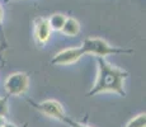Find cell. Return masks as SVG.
I'll return each mask as SVG.
<instances>
[{
  "instance_id": "1",
  "label": "cell",
  "mask_w": 146,
  "mask_h": 127,
  "mask_svg": "<svg viewBox=\"0 0 146 127\" xmlns=\"http://www.w3.org/2000/svg\"><path fill=\"white\" fill-rule=\"evenodd\" d=\"M98 75L93 88L88 92V97L100 94V93H116L119 97H126L125 80L128 78V72L119 67L108 64L104 57H97Z\"/></svg>"
},
{
  "instance_id": "2",
  "label": "cell",
  "mask_w": 146,
  "mask_h": 127,
  "mask_svg": "<svg viewBox=\"0 0 146 127\" xmlns=\"http://www.w3.org/2000/svg\"><path fill=\"white\" fill-rule=\"evenodd\" d=\"M84 55H94L97 57H104L108 55H125V53H133L132 49H119V47L111 46L108 42L102 38H85L81 45Z\"/></svg>"
},
{
  "instance_id": "3",
  "label": "cell",
  "mask_w": 146,
  "mask_h": 127,
  "mask_svg": "<svg viewBox=\"0 0 146 127\" xmlns=\"http://www.w3.org/2000/svg\"><path fill=\"white\" fill-rule=\"evenodd\" d=\"M28 84H29V79H28V75L26 72H14V74H10L8 76L4 86L8 95L19 97L27 92Z\"/></svg>"
},
{
  "instance_id": "4",
  "label": "cell",
  "mask_w": 146,
  "mask_h": 127,
  "mask_svg": "<svg viewBox=\"0 0 146 127\" xmlns=\"http://www.w3.org/2000/svg\"><path fill=\"white\" fill-rule=\"evenodd\" d=\"M28 103H29L32 107H35L37 111H40L41 113L48 116V117L55 118V120L62 121V118L65 117V112H64L62 104L57 100L48 99V100L41 102V103H36V102L28 99Z\"/></svg>"
},
{
  "instance_id": "5",
  "label": "cell",
  "mask_w": 146,
  "mask_h": 127,
  "mask_svg": "<svg viewBox=\"0 0 146 127\" xmlns=\"http://www.w3.org/2000/svg\"><path fill=\"white\" fill-rule=\"evenodd\" d=\"M84 55L81 47H72V49H66L64 51H60L52 57L51 64L52 65H70L76 63L78 60Z\"/></svg>"
},
{
  "instance_id": "6",
  "label": "cell",
  "mask_w": 146,
  "mask_h": 127,
  "mask_svg": "<svg viewBox=\"0 0 146 127\" xmlns=\"http://www.w3.org/2000/svg\"><path fill=\"white\" fill-rule=\"evenodd\" d=\"M51 36V28L46 18H37L35 21V38L38 45L43 46Z\"/></svg>"
},
{
  "instance_id": "7",
  "label": "cell",
  "mask_w": 146,
  "mask_h": 127,
  "mask_svg": "<svg viewBox=\"0 0 146 127\" xmlns=\"http://www.w3.org/2000/svg\"><path fill=\"white\" fill-rule=\"evenodd\" d=\"M61 32L65 36H67V37H76L80 32L79 22L75 18H71V17L67 18L66 17V21H65V23H64L62 28H61Z\"/></svg>"
},
{
  "instance_id": "8",
  "label": "cell",
  "mask_w": 146,
  "mask_h": 127,
  "mask_svg": "<svg viewBox=\"0 0 146 127\" xmlns=\"http://www.w3.org/2000/svg\"><path fill=\"white\" fill-rule=\"evenodd\" d=\"M47 21H48L51 31H61V28H62V25L66 21V15L61 13H56V14H52Z\"/></svg>"
},
{
  "instance_id": "9",
  "label": "cell",
  "mask_w": 146,
  "mask_h": 127,
  "mask_svg": "<svg viewBox=\"0 0 146 127\" xmlns=\"http://www.w3.org/2000/svg\"><path fill=\"white\" fill-rule=\"evenodd\" d=\"M126 127H146V114L145 113L137 114L136 117H133L126 125Z\"/></svg>"
},
{
  "instance_id": "10",
  "label": "cell",
  "mask_w": 146,
  "mask_h": 127,
  "mask_svg": "<svg viewBox=\"0 0 146 127\" xmlns=\"http://www.w3.org/2000/svg\"><path fill=\"white\" fill-rule=\"evenodd\" d=\"M3 14H4V13H3V8L0 7V43H1L0 51L8 47V42H7V38H5L4 28H3Z\"/></svg>"
},
{
  "instance_id": "11",
  "label": "cell",
  "mask_w": 146,
  "mask_h": 127,
  "mask_svg": "<svg viewBox=\"0 0 146 127\" xmlns=\"http://www.w3.org/2000/svg\"><path fill=\"white\" fill-rule=\"evenodd\" d=\"M0 116H8V97H0Z\"/></svg>"
},
{
  "instance_id": "12",
  "label": "cell",
  "mask_w": 146,
  "mask_h": 127,
  "mask_svg": "<svg viewBox=\"0 0 146 127\" xmlns=\"http://www.w3.org/2000/svg\"><path fill=\"white\" fill-rule=\"evenodd\" d=\"M62 122L67 123L70 127H90L88 125H84V123H81V122H78V121H75V120H71L70 117H66V116L62 118Z\"/></svg>"
},
{
  "instance_id": "13",
  "label": "cell",
  "mask_w": 146,
  "mask_h": 127,
  "mask_svg": "<svg viewBox=\"0 0 146 127\" xmlns=\"http://www.w3.org/2000/svg\"><path fill=\"white\" fill-rule=\"evenodd\" d=\"M7 122V120H5V117L4 116H0V127H3L4 126V123Z\"/></svg>"
},
{
  "instance_id": "14",
  "label": "cell",
  "mask_w": 146,
  "mask_h": 127,
  "mask_svg": "<svg viewBox=\"0 0 146 127\" xmlns=\"http://www.w3.org/2000/svg\"><path fill=\"white\" fill-rule=\"evenodd\" d=\"M3 127H17L15 125H14V123H10V122H5L4 123V126Z\"/></svg>"
},
{
  "instance_id": "15",
  "label": "cell",
  "mask_w": 146,
  "mask_h": 127,
  "mask_svg": "<svg viewBox=\"0 0 146 127\" xmlns=\"http://www.w3.org/2000/svg\"><path fill=\"white\" fill-rule=\"evenodd\" d=\"M5 1H7V3H9V1H14V0H5Z\"/></svg>"
},
{
  "instance_id": "16",
  "label": "cell",
  "mask_w": 146,
  "mask_h": 127,
  "mask_svg": "<svg viewBox=\"0 0 146 127\" xmlns=\"http://www.w3.org/2000/svg\"><path fill=\"white\" fill-rule=\"evenodd\" d=\"M27 126H28V123H26V125H24V126H23V127H27Z\"/></svg>"
}]
</instances>
